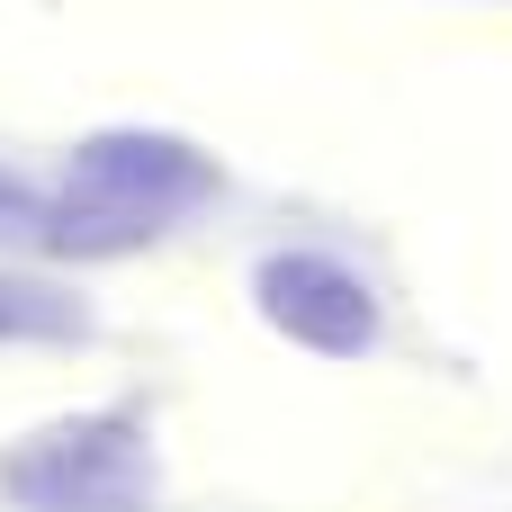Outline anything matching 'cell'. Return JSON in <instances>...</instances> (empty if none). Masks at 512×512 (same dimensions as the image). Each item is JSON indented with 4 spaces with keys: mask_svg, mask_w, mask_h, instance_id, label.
Segmentation results:
<instances>
[{
    "mask_svg": "<svg viewBox=\"0 0 512 512\" xmlns=\"http://www.w3.org/2000/svg\"><path fill=\"white\" fill-rule=\"evenodd\" d=\"M0 486L27 512H126L144 495V432L135 423H63L0 459Z\"/></svg>",
    "mask_w": 512,
    "mask_h": 512,
    "instance_id": "cell-1",
    "label": "cell"
},
{
    "mask_svg": "<svg viewBox=\"0 0 512 512\" xmlns=\"http://www.w3.org/2000/svg\"><path fill=\"white\" fill-rule=\"evenodd\" d=\"M81 189H99L117 225L153 234V216H171L189 198H216V162L171 144V135H90L81 144Z\"/></svg>",
    "mask_w": 512,
    "mask_h": 512,
    "instance_id": "cell-3",
    "label": "cell"
},
{
    "mask_svg": "<svg viewBox=\"0 0 512 512\" xmlns=\"http://www.w3.org/2000/svg\"><path fill=\"white\" fill-rule=\"evenodd\" d=\"M0 342H81V306L0 279Z\"/></svg>",
    "mask_w": 512,
    "mask_h": 512,
    "instance_id": "cell-4",
    "label": "cell"
},
{
    "mask_svg": "<svg viewBox=\"0 0 512 512\" xmlns=\"http://www.w3.org/2000/svg\"><path fill=\"white\" fill-rule=\"evenodd\" d=\"M0 225H36V198L18 180H0Z\"/></svg>",
    "mask_w": 512,
    "mask_h": 512,
    "instance_id": "cell-5",
    "label": "cell"
},
{
    "mask_svg": "<svg viewBox=\"0 0 512 512\" xmlns=\"http://www.w3.org/2000/svg\"><path fill=\"white\" fill-rule=\"evenodd\" d=\"M252 297H261V324L288 333L297 351H324V360H369L378 351V297L333 252H270L252 270Z\"/></svg>",
    "mask_w": 512,
    "mask_h": 512,
    "instance_id": "cell-2",
    "label": "cell"
}]
</instances>
